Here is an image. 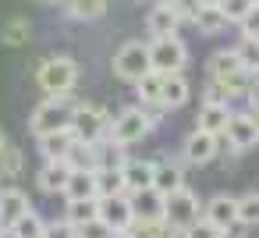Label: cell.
<instances>
[{
  "instance_id": "11",
  "label": "cell",
  "mask_w": 259,
  "mask_h": 238,
  "mask_svg": "<svg viewBox=\"0 0 259 238\" xmlns=\"http://www.w3.org/2000/svg\"><path fill=\"white\" fill-rule=\"evenodd\" d=\"M100 217L121 234V231H132V224H135V206H132V195L124 192V195H107V199H100Z\"/></svg>"
},
{
  "instance_id": "4",
  "label": "cell",
  "mask_w": 259,
  "mask_h": 238,
  "mask_svg": "<svg viewBox=\"0 0 259 238\" xmlns=\"http://www.w3.org/2000/svg\"><path fill=\"white\" fill-rule=\"evenodd\" d=\"M209 78H213V82H224L227 89H234L238 96H245L255 75H248V71L241 68L238 50L231 47V50H217V54L209 57Z\"/></svg>"
},
{
  "instance_id": "27",
  "label": "cell",
  "mask_w": 259,
  "mask_h": 238,
  "mask_svg": "<svg viewBox=\"0 0 259 238\" xmlns=\"http://www.w3.org/2000/svg\"><path fill=\"white\" fill-rule=\"evenodd\" d=\"M22 153H18V146L4 135L0 139V178H18L22 174Z\"/></svg>"
},
{
  "instance_id": "18",
  "label": "cell",
  "mask_w": 259,
  "mask_h": 238,
  "mask_svg": "<svg viewBox=\"0 0 259 238\" xmlns=\"http://www.w3.org/2000/svg\"><path fill=\"white\" fill-rule=\"evenodd\" d=\"M153 181H156V160H128V164H124V185H128V195L153 188Z\"/></svg>"
},
{
  "instance_id": "43",
  "label": "cell",
  "mask_w": 259,
  "mask_h": 238,
  "mask_svg": "<svg viewBox=\"0 0 259 238\" xmlns=\"http://www.w3.org/2000/svg\"><path fill=\"white\" fill-rule=\"evenodd\" d=\"M156 4H167V8H178V4H181V0H156Z\"/></svg>"
},
{
  "instance_id": "26",
  "label": "cell",
  "mask_w": 259,
  "mask_h": 238,
  "mask_svg": "<svg viewBox=\"0 0 259 238\" xmlns=\"http://www.w3.org/2000/svg\"><path fill=\"white\" fill-rule=\"evenodd\" d=\"M47 224H50V220H43V217L32 210V213H25L18 224H11L8 234H11V238H47Z\"/></svg>"
},
{
  "instance_id": "14",
  "label": "cell",
  "mask_w": 259,
  "mask_h": 238,
  "mask_svg": "<svg viewBox=\"0 0 259 238\" xmlns=\"http://www.w3.org/2000/svg\"><path fill=\"white\" fill-rule=\"evenodd\" d=\"M25 213H32V203H29V195L22 188H15V185L0 188V220H4V227L18 224Z\"/></svg>"
},
{
  "instance_id": "32",
  "label": "cell",
  "mask_w": 259,
  "mask_h": 238,
  "mask_svg": "<svg viewBox=\"0 0 259 238\" xmlns=\"http://www.w3.org/2000/svg\"><path fill=\"white\" fill-rule=\"evenodd\" d=\"M252 8H255V0H224V4H220L227 25H241V22L252 15Z\"/></svg>"
},
{
  "instance_id": "16",
  "label": "cell",
  "mask_w": 259,
  "mask_h": 238,
  "mask_svg": "<svg viewBox=\"0 0 259 238\" xmlns=\"http://www.w3.org/2000/svg\"><path fill=\"white\" fill-rule=\"evenodd\" d=\"M132 206H135V220H167V195L156 188L135 192Z\"/></svg>"
},
{
  "instance_id": "13",
  "label": "cell",
  "mask_w": 259,
  "mask_h": 238,
  "mask_svg": "<svg viewBox=\"0 0 259 238\" xmlns=\"http://www.w3.org/2000/svg\"><path fill=\"white\" fill-rule=\"evenodd\" d=\"M181 25H185L181 11H178V8H167V4H156V8L146 15V29H149L153 39H170V36L181 32Z\"/></svg>"
},
{
  "instance_id": "21",
  "label": "cell",
  "mask_w": 259,
  "mask_h": 238,
  "mask_svg": "<svg viewBox=\"0 0 259 238\" xmlns=\"http://www.w3.org/2000/svg\"><path fill=\"white\" fill-rule=\"evenodd\" d=\"M153 188L163 192V195L188 188V185H185V167L174 164V160H156V181H153Z\"/></svg>"
},
{
  "instance_id": "42",
  "label": "cell",
  "mask_w": 259,
  "mask_h": 238,
  "mask_svg": "<svg viewBox=\"0 0 259 238\" xmlns=\"http://www.w3.org/2000/svg\"><path fill=\"white\" fill-rule=\"evenodd\" d=\"M224 0H202V8H220Z\"/></svg>"
},
{
  "instance_id": "39",
  "label": "cell",
  "mask_w": 259,
  "mask_h": 238,
  "mask_svg": "<svg viewBox=\"0 0 259 238\" xmlns=\"http://www.w3.org/2000/svg\"><path fill=\"white\" fill-rule=\"evenodd\" d=\"M238 29H241V39H259V8H252V15Z\"/></svg>"
},
{
  "instance_id": "41",
  "label": "cell",
  "mask_w": 259,
  "mask_h": 238,
  "mask_svg": "<svg viewBox=\"0 0 259 238\" xmlns=\"http://www.w3.org/2000/svg\"><path fill=\"white\" fill-rule=\"evenodd\" d=\"M248 117H252V125L259 128V107H248Z\"/></svg>"
},
{
  "instance_id": "25",
  "label": "cell",
  "mask_w": 259,
  "mask_h": 238,
  "mask_svg": "<svg viewBox=\"0 0 259 238\" xmlns=\"http://www.w3.org/2000/svg\"><path fill=\"white\" fill-rule=\"evenodd\" d=\"M64 8L75 22H100L107 15V0H68Z\"/></svg>"
},
{
  "instance_id": "28",
  "label": "cell",
  "mask_w": 259,
  "mask_h": 238,
  "mask_svg": "<svg viewBox=\"0 0 259 238\" xmlns=\"http://www.w3.org/2000/svg\"><path fill=\"white\" fill-rule=\"evenodd\" d=\"M224 25H227V18H224V11H220V8H202V11H199V18H195V29H199L202 36H217Z\"/></svg>"
},
{
  "instance_id": "22",
  "label": "cell",
  "mask_w": 259,
  "mask_h": 238,
  "mask_svg": "<svg viewBox=\"0 0 259 238\" xmlns=\"http://www.w3.org/2000/svg\"><path fill=\"white\" fill-rule=\"evenodd\" d=\"M64 199H68V203H78V199H100L96 171H71L68 188H64Z\"/></svg>"
},
{
  "instance_id": "19",
  "label": "cell",
  "mask_w": 259,
  "mask_h": 238,
  "mask_svg": "<svg viewBox=\"0 0 259 238\" xmlns=\"http://www.w3.org/2000/svg\"><path fill=\"white\" fill-rule=\"evenodd\" d=\"M75 142H78V139H75L71 128H61V132H50V135L36 139V146H39V153H43L47 160H68V153H71Z\"/></svg>"
},
{
  "instance_id": "37",
  "label": "cell",
  "mask_w": 259,
  "mask_h": 238,
  "mask_svg": "<svg viewBox=\"0 0 259 238\" xmlns=\"http://www.w3.org/2000/svg\"><path fill=\"white\" fill-rule=\"evenodd\" d=\"M47 238H78V227L68 217H61V220H50L47 224Z\"/></svg>"
},
{
  "instance_id": "17",
  "label": "cell",
  "mask_w": 259,
  "mask_h": 238,
  "mask_svg": "<svg viewBox=\"0 0 259 238\" xmlns=\"http://www.w3.org/2000/svg\"><path fill=\"white\" fill-rule=\"evenodd\" d=\"M231 117H234V110L227 103H202L199 107V117H195V128L213 132V135H224L227 125H231Z\"/></svg>"
},
{
  "instance_id": "12",
  "label": "cell",
  "mask_w": 259,
  "mask_h": 238,
  "mask_svg": "<svg viewBox=\"0 0 259 238\" xmlns=\"http://www.w3.org/2000/svg\"><path fill=\"white\" fill-rule=\"evenodd\" d=\"M202 220H209L213 227H220V231H234V227H241L238 224V199L234 195H213L206 206H202Z\"/></svg>"
},
{
  "instance_id": "33",
  "label": "cell",
  "mask_w": 259,
  "mask_h": 238,
  "mask_svg": "<svg viewBox=\"0 0 259 238\" xmlns=\"http://www.w3.org/2000/svg\"><path fill=\"white\" fill-rule=\"evenodd\" d=\"M132 234L135 238H167L170 234V224L167 220H135L132 224Z\"/></svg>"
},
{
  "instance_id": "48",
  "label": "cell",
  "mask_w": 259,
  "mask_h": 238,
  "mask_svg": "<svg viewBox=\"0 0 259 238\" xmlns=\"http://www.w3.org/2000/svg\"><path fill=\"white\" fill-rule=\"evenodd\" d=\"M255 8H259V0H255Z\"/></svg>"
},
{
  "instance_id": "44",
  "label": "cell",
  "mask_w": 259,
  "mask_h": 238,
  "mask_svg": "<svg viewBox=\"0 0 259 238\" xmlns=\"http://www.w3.org/2000/svg\"><path fill=\"white\" fill-rule=\"evenodd\" d=\"M114 238H135V234H132V231H121V234H114Z\"/></svg>"
},
{
  "instance_id": "38",
  "label": "cell",
  "mask_w": 259,
  "mask_h": 238,
  "mask_svg": "<svg viewBox=\"0 0 259 238\" xmlns=\"http://www.w3.org/2000/svg\"><path fill=\"white\" fill-rule=\"evenodd\" d=\"M188 238H227V231L213 227L209 220H199L195 227H188Z\"/></svg>"
},
{
  "instance_id": "47",
  "label": "cell",
  "mask_w": 259,
  "mask_h": 238,
  "mask_svg": "<svg viewBox=\"0 0 259 238\" xmlns=\"http://www.w3.org/2000/svg\"><path fill=\"white\" fill-rule=\"evenodd\" d=\"M0 139H4V132H0Z\"/></svg>"
},
{
  "instance_id": "24",
  "label": "cell",
  "mask_w": 259,
  "mask_h": 238,
  "mask_svg": "<svg viewBox=\"0 0 259 238\" xmlns=\"http://www.w3.org/2000/svg\"><path fill=\"white\" fill-rule=\"evenodd\" d=\"M96 185H100V199L107 195H124L128 185H124V167H100L96 171Z\"/></svg>"
},
{
  "instance_id": "30",
  "label": "cell",
  "mask_w": 259,
  "mask_h": 238,
  "mask_svg": "<svg viewBox=\"0 0 259 238\" xmlns=\"http://www.w3.org/2000/svg\"><path fill=\"white\" fill-rule=\"evenodd\" d=\"M238 224L241 227H259V192H248L238 199Z\"/></svg>"
},
{
  "instance_id": "5",
  "label": "cell",
  "mask_w": 259,
  "mask_h": 238,
  "mask_svg": "<svg viewBox=\"0 0 259 238\" xmlns=\"http://www.w3.org/2000/svg\"><path fill=\"white\" fill-rule=\"evenodd\" d=\"M153 71V57H149V47L146 43H139V39H132V43H124L117 54H114V75L121 78V82H139L142 75H149Z\"/></svg>"
},
{
  "instance_id": "23",
  "label": "cell",
  "mask_w": 259,
  "mask_h": 238,
  "mask_svg": "<svg viewBox=\"0 0 259 238\" xmlns=\"http://www.w3.org/2000/svg\"><path fill=\"white\" fill-rule=\"evenodd\" d=\"M135 93H139L142 107H163V103H160V100H163V75H160V71L142 75V78L135 82Z\"/></svg>"
},
{
  "instance_id": "45",
  "label": "cell",
  "mask_w": 259,
  "mask_h": 238,
  "mask_svg": "<svg viewBox=\"0 0 259 238\" xmlns=\"http://www.w3.org/2000/svg\"><path fill=\"white\" fill-rule=\"evenodd\" d=\"M47 4H68V0H47Z\"/></svg>"
},
{
  "instance_id": "8",
  "label": "cell",
  "mask_w": 259,
  "mask_h": 238,
  "mask_svg": "<svg viewBox=\"0 0 259 238\" xmlns=\"http://www.w3.org/2000/svg\"><path fill=\"white\" fill-rule=\"evenodd\" d=\"M202 220V206H199V195L192 188H181V192H170L167 195V224L170 227H195Z\"/></svg>"
},
{
  "instance_id": "10",
  "label": "cell",
  "mask_w": 259,
  "mask_h": 238,
  "mask_svg": "<svg viewBox=\"0 0 259 238\" xmlns=\"http://www.w3.org/2000/svg\"><path fill=\"white\" fill-rule=\"evenodd\" d=\"M220 139H224V146H227L231 153H248V149L259 142V128L252 125V117H248V110H245V114H234V117H231V125H227V132H224Z\"/></svg>"
},
{
  "instance_id": "20",
  "label": "cell",
  "mask_w": 259,
  "mask_h": 238,
  "mask_svg": "<svg viewBox=\"0 0 259 238\" xmlns=\"http://www.w3.org/2000/svg\"><path fill=\"white\" fill-rule=\"evenodd\" d=\"M188 96H192V86H188V78L181 75V71H174V75H163V110H181L185 103H188Z\"/></svg>"
},
{
  "instance_id": "36",
  "label": "cell",
  "mask_w": 259,
  "mask_h": 238,
  "mask_svg": "<svg viewBox=\"0 0 259 238\" xmlns=\"http://www.w3.org/2000/svg\"><path fill=\"white\" fill-rule=\"evenodd\" d=\"M234 96H238L234 89H227L224 82H213V78H209V82H206V100H202V103H227V107H231Z\"/></svg>"
},
{
  "instance_id": "1",
  "label": "cell",
  "mask_w": 259,
  "mask_h": 238,
  "mask_svg": "<svg viewBox=\"0 0 259 238\" xmlns=\"http://www.w3.org/2000/svg\"><path fill=\"white\" fill-rule=\"evenodd\" d=\"M36 82H39V89H43L50 100L71 96V89H75V82H78V64H75V57H64V54L47 57V61L36 68Z\"/></svg>"
},
{
  "instance_id": "40",
  "label": "cell",
  "mask_w": 259,
  "mask_h": 238,
  "mask_svg": "<svg viewBox=\"0 0 259 238\" xmlns=\"http://www.w3.org/2000/svg\"><path fill=\"white\" fill-rule=\"evenodd\" d=\"M178 11H181V18H185V22H192V25H195L199 11H202V0H181Z\"/></svg>"
},
{
  "instance_id": "3",
  "label": "cell",
  "mask_w": 259,
  "mask_h": 238,
  "mask_svg": "<svg viewBox=\"0 0 259 238\" xmlns=\"http://www.w3.org/2000/svg\"><path fill=\"white\" fill-rule=\"evenodd\" d=\"M71 132H75V139H78V142H89V146H96V142L110 139V132H114V121H110V114H107L103 107L78 103V107H75V117H71Z\"/></svg>"
},
{
  "instance_id": "7",
  "label": "cell",
  "mask_w": 259,
  "mask_h": 238,
  "mask_svg": "<svg viewBox=\"0 0 259 238\" xmlns=\"http://www.w3.org/2000/svg\"><path fill=\"white\" fill-rule=\"evenodd\" d=\"M149 57H153V71L160 75H174L188 64V47L181 43V36L170 39H153L149 43Z\"/></svg>"
},
{
  "instance_id": "15",
  "label": "cell",
  "mask_w": 259,
  "mask_h": 238,
  "mask_svg": "<svg viewBox=\"0 0 259 238\" xmlns=\"http://www.w3.org/2000/svg\"><path fill=\"white\" fill-rule=\"evenodd\" d=\"M68 178H71V167L64 164V160H47L39 171H36V185H39V192H47V195H64V188H68Z\"/></svg>"
},
{
  "instance_id": "35",
  "label": "cell",
  "mask_w": 259,
  "mask_h": 238,
  "mask_svg": "<svg viewBox=\"0 0 259 238\" xmlns=\"http://www.w3.org/2000/svg\"><path fill=\"white\" fill-rule=\"evenodd\" d=\"M78 227V238H114L117 231L103 220V217H96V220H85V224H75Z\"/></svg>"
},
{
  "instance_id": "34",
  "label": "cell",
  "mask_w": 259,
  "mask_h": 238,
  "mask_svg": "<svg viewBox=\"0 0 259 238\" xmlns=\"http://www.w3.org/2000/svg\"><path fill=\"white\" fill-rule=\"evenodd\" d=\"M0 39H4L8 47H18V43H25V39H29V22H25V18H15V22H8L4 29H0Z\"/></svg>"
},
{
  "instance_id": "31",
  "label": "cell",
  "mask_w": 259,
  "mask_h": 238,
  "mask_svg": "<svg viewBox=\"0 0 259 238\" xmlns=\"http://www.w3.org/2000/svg\"><path fill=\"white\" fill-rule=\"evenodd\" d=\"M238 61L248 75H259V39H238Z\"/></svg>"
},
{
  "instance_id": "9",
  "label": "cell",
  "mask_w": 259,
  "mask_h": 238,
  "mask_svg": "<svg viewBox=\"0 0 259 238\" xmlns=\"http://www.w3.org/2000/svg\"><path fill=\"white\" fill-rule=\"evenodd\" d=\"M220 135H213V132H202V128H192L188 135H185V146H181V156H185V164H192V167H202V164H209L217 153H220Z\"/></svg>"
},
{
  "instance_id": "29",
  "label": "cell",
  "mask_w": 259,
  "mask_h": 238,
  "mask_svg": "<svg viewBox=\"0 0 259 238\" xmlns=\"http://www.w3.org/2000/svg\"><path fill=\"white\" fill-rule=\"evenodd\" d=\"M71 224H85V220H96L100 217V199H78V203H68V213H64Z\"/></svg>"
},
{
  "instance_id": "2",
  "label": "cell",
  "mask_w": 259,
  "mask_h": 238,
  "mask_svg": "<svg viewBox=\"0 0 259 238\" xmlns=\"http://www.w3.org/2000/svg\"><path fill=\"white\" fill-rule=\"evenodd\" d=\"M75 107H78V103H71V96H57V100H50V96H47V100L32 110V117H29L32 135H36V139H43V135H50V132L71 128Z\"/></svg>"
},
{
  "instance_id": "46",
  "label": "cell",
  "mask_w": 259,
  "mask_h": 238,
  "mask_svg": "<svg viewBox=\"0 0 259 238\" xmlns=\"http://www.w3.org/2000/svg\"><path fill=\"white\" fill-rule=\"evenodd\" d=\"M0 231H8V227H4V220H0Z\"/></svg>"
},
{
  "instance_id": "6",
  "label": "cell",
  "mask_w": 259,
  "mask_h": 238,
  "mask_svg": "<svg viewBox=\"0 0 259 238\" xmlns=\"http://www.w3.org/2000/svg\"><path fill=\"white\" fill-rule=\"evenodd\" d=\"M156 125H153V117L146 114V107H124L117 117H114V132H110V139L117 142V146H135V142H142L149 132H153Z\"/></svg>"
}]
</instances>
